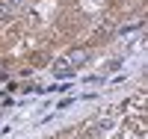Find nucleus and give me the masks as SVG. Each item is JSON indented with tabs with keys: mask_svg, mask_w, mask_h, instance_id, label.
Returning a JSON list of instances; mask_svg holds the SVG:
<instances>
[{
	"mask_svg": "<svg viewBox=\"0 0 148 139\" xmlns=\"http://www.w3.org/2000/svg\"><path fill=\"white\" fill-rule=\"evenodd\" d=\"M24 6V0H0V21H9Z\"/></svg>",
	"mask_w": 148,
	"mask_h": 139,
	"instance_id": "nucleus-1",
	"label": "nucleus"
},
{
	"mask_svg": "<svg viewBox=\"0 0 148 139\" xmlns=\"http://www.w3.org/2000/svg\"><path fill=\"white\" fill-rule=\"evenodd\" d=\"M86 59H89V50H74V53H68V56H65V62H68L71 68H77V65H83Z\"/></svg>",
	"mask_w": 148,
	"mask_h": 139,
	"instance_id": "nucleus-2",
	"label": "nucleus"
},
{
	"mask_svg": "<svg viewBox=\"0 0 148 139\" xmlns=\"http://www.w3.org/2000/svg\"><path fill=\"white\" fill-rule=\"evenodd\" d=\"M71 65H68V62L65 59H59V62H53V74H56V77H71Z\"/></svg>",
	"mask_w": 148,
	"mask_h": 139,
	"instance_id": "nucleus-3",
	"label": "nucleus"
}]
</instances>
